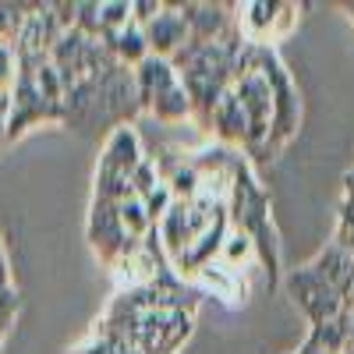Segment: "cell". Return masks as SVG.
Wrapping results in <instances>:
<instances>
[{
  "mask_svg": "<svg viewBox=\"0 0 354 354\" xmlns=\"http://www.w3.org/2000/svg\"><path fill=\"white\" fill-rule=\"evenodd\" d=\"M255 71L270 82V93H273V131H270V145H266V160H270L298 128V93H294V82L283 71L280 57L266 43H255Z\"/></svg>",
  "mask_w": 354,
  "mask_h": 354,
  "instance_id": "1",
  "label": "cell"
},
{
  "mask_svg": "<svg viewBox=\"0 0 354 354\" xmlns=\"http://www.w3.org/2000/svg\"><path fill=\"white\" fill-rule=\"evenodd\" d=\"M234 93H238V103L245 110L248 121V138L245 149L255 160H266V145H270V131H273V93L270 82H266L259 71H248L234 82Z\"/></svg>",
  "mask_w": 354,
  "mask_h": 354,
  "instance_id": "2",
  "label": "cell"
},
{
  "mask_svg": "<svg viewBox=\"0 0 354 354\" xmlns=\"http://www.w3.org/2000/svg\"><path fill=\"white\" fill-rule=\"evenodd\" d=\"M287 290H290V298L298 301V308L308 315L312 326H319V322H330L344 312V301H340V294L322 280L312 266H305V270H294L287 277Z\"/></svg>",
  "mask_w": 354,
  "mask_h": 354,
  "instance_id": "3",
  "label": "cell"
},
{
  "mask_svg": "<svg viewBox=\"0 0 354 354\" xmlns=\"http://www.w3.org/2000/svg\"><path fill=\"white\" fill-rule=\"evenodd\" d=\"M188 21L181 15V4H163V11L145 25V43H149V53L153 57H170L188 43Z\"/></svg>",
  "mask_w": 354,
  "mask_h": 354,
  "instance_id": "4",
  "label": "cell"
},
{
  "mask_svg": "<svg viewBox=\"0 0 354 354\" xmlns=\"http://www.w3.org/2000/svg\"><path fill=\"white\" fill-rule=\"evenodd\" d=\"M312 270L340 294V301H347V294L354 290V255L347 248H340L333 241L326 252H319V259L312 262Z\"/></svg>",
  "mask_w": 354,
  "mask_h": 354,
  "instance_id": "5",
  "label": "cell"
},
{
  "mask_svg": "<svg viewBox=\"0 0 354 354\" xmlns=\"http://www.w3.org/2000/svg\"><path fill=\"white\" fill-rule=\"evenodd\" d=\"M209 128L220 142H227V145H245V138H248V121H245V110H241V103H238V93H230L216 103V110L209 113Z\"/></svg>",
  "mask_w": 354,
  "mask_h": 354,
  "instance_id": "6",
  "label": "cell"
},
{
  "mask_svg": "<svg viewBox=\"0 0 354 354\" xmlns=\"http://www.w3.org/2000/svg\"><path fill=\"white\" fill-rule=\"evenodd\" d=\"M177 82V71H174V64L167 61V57H145V61L135 68V88H138V106L142 110H149L153 106V100L163 93L167 85H174Z\"/></svg>",
  "mask_w": 354,
  "mask_h": 354,
  "instance_id": "7",
  "label": "cell"
},
{
  "mask_svg": "<svg viewBox=\"0 0 354 354\" xmlns=\"http://www.w3.org/2000/svg\"><path fill=\"white\" fill-rule=\"evenodd\" d=\"M145 160V153H142V142H138V135L128 128V124H121V128H113L110 135H106V145H103V156H100V163H106V167H113V170H121V174H135V167Z\"/></svg>",
  "mask_w": 354,
  "mask_h": 354,
  "instance_id": "8",
  "label": "cell"
},
{
  "mask_svg": "<svg viewBox=\"0 0 354 354\" xmlns=\"http://www.w3.org/2000/svg\"><path fill=\"white\" fill-rule=\"evenodd\" d=\"M100 43L117 57V61H121L124 68H138L145 57H149V43H145V28L142 25H128V28H117V32H106L103 28V36H100Z\"/></svg>",
  "mask_w": 354,
  "mask_h": 354,
  "instance_id": "9",
  "label": "cell"
},
{
  "mask_svg": "<svg viewBox=\"0 0 354 354\" xmlns=\"http://www.w3.org/2000/svg\"><path fill=\"white\" fill-rule=\"evenodd\" d=\"M149 113L156 117V121H163V124H177V121H185V117H192V100L185 93L181 78H177L174 85H167L163 93L153 100Z\"/></svg>",
  "mask_w": 354,
  "mask_h": 354,
  "instance_id": "10",
  "label": "cell"
},
{
  "mask_svg": "<svg viewBox=\"0 0 354 354\" xmlns=\"http://www.w3.org/2000/svg\"><path fill=\"white\" fill-rule=\"evenodd\" d=\"M117 213H121V223H124V230H128V238H145V234L153 230V220H149V213H145V202L138 198V195H131V198H124L121 205H117Z\"/></svg>",
  "mask_w": 354,
  "mask_h": 354,
  "instance_id": "11",
  "label": "cell"
},
{
  "mask_svg": "<svg viewBox=\"0 0 354 354\" xmlns=\"http://www.w3.org/2000/svg\"><path fill=\"white\" fill-rule=\"evenodd\" d=\"M252 255H255V241L248 238L245 230H234V227H230L227 241H223V252H220V262H223V266H241V262L252 259Z\"/></svg>",
  "mask_w": 354,
  "mask_h": 354,
  "instance_id": "12",
  "label": "cell"
},
{
  "mask_svg": "<svg viewBox=\"0 0 354 354\" xmlns=\"http://www.w3.org/2000/svg\"><path fill=\"white\" fill-rule=\"evenodd\" d=\"M28 8H32V4H0V39H4V43L15 46L21 25L28 18Z\"/></svg>",
  "mask_w": 354,
  "mask_h": 354,
  "instance_id": "13",
  "label": "cell"
},
{
  "mask_svg": "<svg viewBox=\"0 0 354 354\" xmlns=\"http://www.w3.org/2000/svg\"><path fill=\"white\" fill-rule=\"evenodd\" d=\"M160 185H163V177H160V163L145 156V160L135 167V174H131V188H135V195H138V198H145V195H153Z\"/></svg>",
  "mask_w": 354,
  "mask_h": 354,
  "instance_id": "14",
  "label": "cell"
},
{
  "mask_svg": "<svg viewBox=\"0 0 354 354\" xmlns=\"http://www.w3.org/2000/svg\"><path fill=\"white\" fill-rule=\"evenodd\" d=\"M100 21L106 32H117V28L131 25V0H103L100 4Z\"/></svg>",
  "mask_w": 354,
  "mask_h": 354,
  "instance_id": "15",
  "label": "cell"
},
{
  "mask_svg": "<svg viewBox=\"0 0 354 354\" xmlns=\"http://www.w3.org/2000/svg\"><path fill=\"white\" fill-rule=\"evenodd\" d=\"M160 11H163L160 0H131V21H135V25H142V28L149 25Z\"/></svg>",
  "mask_w": 354,
  "mask_h": 354,
  "instance_id": "16",
  "label": "cell"
},
{
  "mask_svg": "<svg viewBox=\"0 0 354 354\" xmlns=\"http://www.w3.org/2000/svg\"><path fill=\"white\" fill-rule=\"evenodd\" d=\"M294 11H298L294 4H280V15H277V25H273V36H283V32H287V28H290V21L298 18Z\"/></svg>",
  "mask_w": 354,
  "mask_h": 354,
  "instance_id": "17",
  "label": "cell"
},
{
  "mask_svg": "<svg viewBox=\"0 0 354 354\" xmlns=\"http://www.w3.org/2000/svg\"><path fill=\"white\" fill-rule=\"evenodd\" d=\"M0 287H11V273H8V255L0 248Z\"/></svg>",
  "mask_w": 354,
  "mask_h": 354,
  "instance_id": "18",
  "label": "cell"
},
{
  "mask_svg": "<svg viewBox=\"0 0 354 354\" xmlns=\"http://www.w3.org/2000/svg\"><path fill=\"white\" fill-rule=\"evenodd\" d=\"M347 344L354 347V312H351V322H347Z\"/></svg>",
  "mask_w": 354,
  "mask_h": 354,
  "instance_id": "19",
  "label": "cell"
}]
</instances>
